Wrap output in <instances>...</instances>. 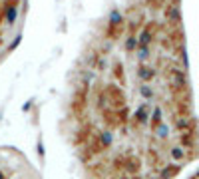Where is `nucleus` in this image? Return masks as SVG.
Segmentation results:
<instances>
[{"label": "nucleus", "instance_id": "obj_3", "mask_svg": "<svg viewBox=\"0 0 199 179\" xmlns=\"http://www.w3.org/2000/svg\"><path fill=\"white\" fill-rule=\"evenodd\" d=\"M14 16H16L14 8H10V10H8V20H14Z\"/></svg>", "mask_w": 199, "mask_h": 179}, {"label": "nucleus", "instance_id": "obj_4", "mask_svg": "<svg viewBox=\"0 0 199 179\" xmlns=\"http://www.w3.org/2000/svg\"><path fill=\"white\" fill-rule=\"evenodd\" d=\"M0 179H4V177H2V175H0Z\"/></svg>", "mask_w": 199, "mask_h": 179}, {"label": "nucleus", "instance_id": "obj_1", "mask_svg": "<svg viewBox=\"0 0 199 179\" xmlns=\"http://www.w3.org/2000/svg\"><path fill=\"white\" fill-rule=\"evenodd\" d=\"M151 76H153V72H151L149 68H141V70H139V78L141 80H149Z\"/></svg>", "mask_w": 199, "mask_h": 179}, {"label": "nucleus", "instance_id": "obj_2", "mask_svg": "<svg viewBox=\"0 0 199 179\" xmlns=\"http://www.w3.org/2000/svg\"><path fill=\"white\" fill-rule=\"evenodd\" d=\"M147 116V108H145V105H141V109H137V121H145V117Z\"/></svg>", "mask_w": 199, "mask_h": 179}]
</instances>
